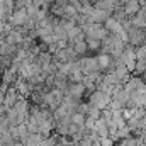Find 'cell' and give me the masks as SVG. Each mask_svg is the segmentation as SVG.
Listing matches in <instances>:
<instances>
[{"label":"cell","instance_id":"obj_4","mask_svg":"<svg viewBox=\"0 0 146 146\" xmlns=\"http://www.w3.org/2000/svg\"><path fill=\"white\" fill-rule=\"evenodd\" d=\"M94 7L99 9V10H104L107 14H112L114 9H115V0H97L94 3Z\"/></svg>","mask_w":146,"mask_h":146},{"label":"cell","instance_id":"obj_3","mask_svg":"<svg viewBox=\"0 0 146 146\" xmlns=\"http://www.w3.org/2000/svg\"><path fill=\"white\" fill-rule=\"evenodd\" d=\"M122 10H124V15H126L127 19H131V17H134V15L141 10V3H139V0H129V2L122 7Z\"/></svg>","mask_w":146,"mask_h":146},{"label":"cell","instance_id":"obj_12","mask_svg":"<svg viewBox=\"0 0 146 146\" xmlns=\"http://www.w3.org/2000/svg\"><path fill=\"white\" fill-rule=\"evenodd\" d=\"M54 3L58 7H65V5H68V0H54Z\"/></svg>","mask_w":146,"mask_h":146},{"label":"cell","instance_id":"obj_10","mask_svg":"<svg viewBox=\"0 0 146 146\" xmlns=\"http://www.w3.org/2000/svg\"><path fill=\"white\" fill-rule=\"evenodd\" d=\"M134 73H138V76H139L141 73H146L145 60H136V68H134Z\"/></svg>","mask_w":146,"mask_h":146},{"label":"cell","instance_id":"obj_6","mask_svg":"<svg viewBox=\"0 0 146 146\" xmlns=\"http://www.w3.org/2000/svg\"><path fill=\"white\" fill-rule=\"evenodd\" d=\"M102 26L106 27V31H107V33L110 34V33H114V29H115V27L119 26V22H117V21H115V19L112 17V15H109V17H107L106 21H104V24H102Z\"/></svg>","mask_w":146,"mask_h":146},{"label":"cell","instance_id":"obj_11","mask_svg":"<svg viewBox=\"0 0 146 146\" xmlns=\"http://www.w3.org/2000/svg\"><path fill=\"white\" fill-rule=\"evenodd\" d=\"M124 66H126V70L129 73H134V68H136V60H127L126 63H124Z\"/></svg>","mask_w":146,"mask_h":146},{"label":"cell","instance_id":"obj_7","mask_svg":"<svg viewBox=\"0 0 146 146\" xmlns=\"http://www.w3.org/2000/svg\"><path fill=\"white\" fill-rule=\"evenodd\" d=\"M82 80H83V73L80 70H72V73L68 75V82L70 83H82Z\"/></svg>","mask_w":146,"mask_h":146},{"label":"cell","instance_id":"obj_8","mask_svg":"<svg viewBox=\"0 0 146 146\" xmlns=\"http://www.w3.org/2000/svg\"><path fill=\"white\" fill-rule=\"evenodd\" d=\"M88 51H100V41L97 39H85Z\"/></svg>","mask_w":146,"mask_h":146},{"label":"cell","instance_id":"obj_5","mask_svg":"<svg viewBox=\"0 0 146 146\" xmlns=\"http://www.w3.org/2000/svg\"><path fill=\"white\" fill-rule=\"evenodd\" d=\"M72 48H73V51H75V54H76L78 58H83V56H87V53H88V48H87V42H85V41L73 42Z\"/></svg>","mask_w":146,"mask_h":146},{"label":"cell","instance_id":"obj_2","mask_svg":"<svg viewBox=\"0 0 146 146\" xmlns=\"http://www.w3.org/2000/svg\"><path fill=\"white\" fill-rule=\"evenodd\" d=\"M95 58H97V65H99V70L100 72H112L114 70V61H112L110 54L99 53Z\"/></svg>","mask_w":146,"mask_h":146},{"label":"cell","instance_id":"obj_9","mask_svg":"<svg viewBox=\"0 0 146 146\" xmlns=\"http://www.w3.org/2000/svg\"><path fill=\"white\" fill-rule=\"evenodd\" d=\"M134 53H136V60H146V44L134 48Z\"/></svg>","mask_w":146,"mask_h":146},{"label":"cell","instance_id":"obj_1","mask_svg":"<svg viewBox=\"0 0 146 146\" xmlns=\"http://www.w3.org/2000/svg\"><path fill=\"white\" fill-rule=\"evenodd\" d=\"M110 100H112L110 95L104 94V92L95 90V92L88 97V106H90V107H95V109H99L100 112H102V110H106L107 107H109Z\"/></svg>","mask_w":146,"mask_h":146}]
</instances>
